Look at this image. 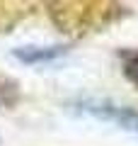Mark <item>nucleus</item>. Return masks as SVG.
I'll use <instances>...</instances> for the list:
<instances>
[{"label": "nucleus", "mask_w": 138, "mask_h": 146, "mask_svg": "<svg viewBox=\"0 0 138 146\" xmlns=\"http://www.w3.org/2000/svg\"><path fill=\"white\" fill-rule=\"evenodd\" d=\"M70 107L78 110V112H82V115L95 117V119L112 122V124L121 127L126 131L138 134V110L128 107V105H116L112 100H99V98H80Z\"/></svg>", "instance_id": "f257e3e1"}, {"label": "nucleus", "mask_w": 138, "mask_h": 146, "mask_svg": "<svg viewBox=\"0 0 138 146\" xmlns=\"http://www.w3.org/2000/svg\"><path fill=\"white\" fill-rule=\"evenodd\" d=\"M66 51L68 49L61 46V44H51V46H34V44H29V46L15 49L12 54H15L17 61L27 63V66H39V63H51L56 58H61Z\"/></svg>", "instance_id": "f03ea898"}, {"label": "nucleus", "mask_w": 138, "mask_h": 146, "mask_svg": "<svg viewBox=\"0 0 138 146\" xmlns=\"http://www.w3.org/2000/svg\"><path fill=\"white\" fill-rule=\"evenodd\" d=\"M124 61V73L133 85H138V51H126L121 56Z\"/></svg>", "instance_id": "7ed1b4c3"}, {"label": "nucleus", "mask_w": 138, "mask_h": 146, "mask_svg": "<svg viewBox=\"0 0 138 146\" xmlns=\"http://www.w3.org/2000/svg\"><path fill=\"white\" fill-rule=\"evenodd\" d=\"M0 105H3V100H0Z\"/></svg>", "instance_id": "20e7f679"}]
</instances>
